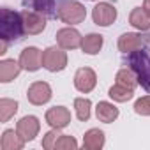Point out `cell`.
I'll return each instance as SVG.
<instances>
[{
	"mask_svg": "<svg viewBox=\"0 0 150 150\" xmlns=\"http://www.w3.org/2000/svg\"><path fill=\"white\" fill-rule=\"evenodd\" d=\"M25 34L23 30V20L21 13H16L9 7H2V14H0V41H18Z\"/></svg>",
	"mask_w": 150,
	"mask_h": 150,
	"instance_id": "obj_1",
	"label": "cell"
},
{
	"mask_svg": "<svg viewBox=\"0 0 150 150\" xmlns=\"http://www.w3.org/2000/svg\"><path fill=\"white\" fill-rule=\"evenodd\" d=\"M127 64H129V69L136 74L138 83L146 92H150V55L143 50H138L134 53H129Z\"/></svg>",
	"mask_w": 150,
	"mask_h": 150,
	"instance_id": "obj_2",
	"label": "cell"
},
{
	"mask_svg": "<svg viewBox=\"0 0 150 150\" xmlns=\"http://www.w3.org/2000/svg\"><path fill=\"white\" fill-rule=\"evenodd\" d=\"M57 18L67 25H78L85 21L87 9L83 4L76 2V0H65L57 7Z\"/></svg>",
	"mask_w": 150,
	"mask_h": 150,
	"instance_id": "obj_3",
	"label": "cell"
},
{
	"mask_svg": "<svg viewBox=\"0 0 150 150\" xmlns=\"http://www.w3.org/2000/svg\"><path fill=\"white\" fill-rule=\"evenodd\" d=\"M67 65V53L64 48L50 46L42 51V67L50 72H60Z\"/></svg>",
	"mask_w": 150,
	"mask_h": 150,
	"instance_id": "obj_4",
	"label": "cell"
},
{
	"mask_svg": "<svg viewBox=\"0 0 150 150\" xmlns=\"http://www.w3.org/2000/svg\"><path fill=\"white\" fill-rule=\"evenodd\" d=\"M21 20H23V30L28 35H37L46 28V14L39 11L25 9L21 11Z\"/></svg>",
	"mask_w": 150,
	"mask_h": 150,
	"instance_id": "obj_5",
	"label": "cell"
},
{
	"mask_svg": "<svg viewBox=\"0 0 150 150\" xmlns=\"http://www.w3.org/2000/svg\"><path fill=\"white\" fill-rule=\"evenodd\" d=\"M97 85V74L90 67H80L74 74V87L81 94H88Z\"/></svg>",
	"mask_w": 150,
	"mask_h": 150,
	"instance_id": "obj_6",
	"label": "cell"
},
{
	"mask_svg": "<svg viewBox=\"0 0 150 150\" xmlns=\"http://www.w3.org/2000/svg\"><path fill=\"white\" fill-rule=\"evenodd\" d=\"M53 92H51V87L50 83L46 81H34L28 90H27V99L28 103H32L34 106H42L46 103H50Z\"/></svg>",
	"mask_w": 150,
	"mask_h": 150,
	"instance_id": "obj_7",
	"label": "cell"
},
{
	"mask_svg": "<svg viewBox=\"0 0 150 150\" xmlns=\"http://www.w3.org/2000/svg\"><path fill=\"white\" fill-rule=\"evenodd\" d=\"M117 9L115 6L108 4V2H99L94 9H92V20L96 25L99 27H110L111 23H115L117 20Z\"/></svg>",
	"mask_w": 150,
	"mask_h": 150,
	"instance_id": "obj_8",
	"label": "cell"
},
{
	"mask_svg": "<svg viewBox=\"0 0 150 150\" xmlns=\"http://www.w3.org/2000/svg\"><path fill=\"white\" fill-rule=\"evenodd\" d=\"M18 62H20L21 69H25L28 72H35L42 67V51L37 50L35 46H28L21 51Z\"/></svg>",
	"mask_w": 150,
	"mask_h": 150,
	"instance_id": "obj_9",
	"label": "cell"
},
{
	"mask_svg": "<svg viewBox=\"0 0 150 150\" xmlns=\"http://www.w3.org/2000/svg\"><path fill=\"white\" fill-rule=\"evenodd\" d=\"M81 41H83L81 34L72 27H65L57 32V44L64 50H76L81 46Z\"/></svg>",
	"mask_w": 150,
	"mask_h": 150,
	"instance_id": "obj_10",
	"label": "cell"
},
{
	"mask_svg": "<svg viewBox=\"0 0 150 150\" xmlns=\"http://www.w3.org/2000/svg\"><path fill=\"white\" fill-rule=\"evenodd\" d=\"M46 122L53 129H64L71 124V111L65 106H53L46 111Z\"/></svg>",
	"mask_w": 150,
	"mask_h": 150,
	"instance_id": "obj_11",
	"label": "cell"
},
{
	"mask_svg": "<svg viewBox=\"0 0 150 150\" xmlns=\"http://www.w3.org/2000/svg\"><path fill=\"white\" fill-rule=\"evenodd\" d=\"M39 129H41V122L34 115H27V117L20 118L16 124V131L25 141H32L39 134Z\"/></svg>",
	"mask_w": 150,
	"mask_h": 150,
	"instance_id": "obj_12",
	"label": "cell"
},
{
	"mask_svg": "<svg viewBox=\"0 0 150 150\" xmlns=\"http://www.w3.org/2000/svg\"><path fill=\"white\" fill-rule=\"evenodd\" d=\"M141 44H143L141 35L134 34V32H127V34H122L118 37V50L122 53H127V55L141 50Z\"/></svg>",
	"mask_w": 150,
	"mask_h": 150,
	"instance_id": "obj_13",
	"label": "cell"
},
{
	"mask_svg": "<svg viewBox=\"0 0 150 150\" xmlns=\"http://www.w3.org/2000/svg\"><path fill=\"white\" fill-rule=\"evenodd\" d=\"M20 72H21V65L14 58H4L0 62V81L2 83L13 81L14 78H18Z\"/></svg>",
	"mask_w": 150,
	"mask_h": 150,
	"instance_id": "obj_14",
	"label": "cell"
},
{
	"mask_svg": "<svg viewBox=\"0 0 150 150\" xmlns=\"http://www.w3.org/2000/svg\"><path fill=\"white\" fill-rule=\"evenodd\" d=\"M25 139L18 134V131L14 129H7L4 131L2 138H0V148L2 150H21L25 146Z\"/></svg>",
	"mask_w": 150,
	"mask_h": 150,
	"instance_id": "obj_15",
	"label": "cell"
},
{
	"mask_svg": "<svg viewBox=\"0 0 150 150\" xmlns=\"http://www.w3.org/2000/svg\"><path fill=\"white\" fill-rule=\"evenodd\" d=\"M96 115H97V118H99L101 122H104V124H111V122H115V120L118 118L120 111H118V108H117L113 103L101 101V103L96 106Z\"/></svg>",
	"mask_w": 150,
	"mask_h": 150,
	"instance_id": "obj_16",
	"label": "cell"
},
{
	"mask_svg": "<svg viewBox=\"0 0 150 150\" xmlns=\"http://www.w3.org/2000/svg\"><path fill=\"white\" fill-rule=\"evenodd\" d=\"M129 23L139 32L150 30V14L143 7H134L129 14Z\"/></svg>",
	"mask_w": 150,
	"mask_h": 150,
	"instance_id": "obj_17",
	"label": "cell"
},
{
	"mask_svg": "<svg viewBox=\"0 0 150 150\" xmlns=\"http://www.w3.org/2000/svg\"><path fill=\"white\" fill-rule=\"evenodd\" d=\"M104 132L101 129H88L83 136V146L87 150H101L104 146Z\"/></svg>",
	"mask_w": 150,
	"mask_h": 150,
	"instance_id": "obj_18",
	"label": "cell"
},
{
	"mask_svg": "<svg viewBox=\"0 0 150 150\" xmlns=\"http://www.w3.org/2000/svg\"><path fill=\"white\" fill-rule=\"evenodd\" d=\"M103 44H104V39H103L101 34H88L81 41V50L87 55H97L101 51Z\"/></svg>",
	"mask_w": 150,
	"mask_h": 150,
	"instance_id": "obj_19",
	"label": "cell"
},
{
	"mask_svg": "<svg viewBox=\"0 0 150 150\" xmlns=\"http://www.w3.org/2000/svg\"><path fill=\"white\" fill-rule=\"evenodd\" d=\"M16 113H18V103L16 101L7 99V97L0 99V122L2 124L9 122Z\"/></svg>",
	"mask_w": 150,
	"mask_h": 150,
	"instance_id": "obj_20",
	"label": "cell"
},
{
	"mask_svg": "<svg viewBox=\"0 0 150 150\" xmlns=\"http://www.w3.org/2000/svg\"><path fill=\"white\" fill-rule=\"evenodd\" d=\"M74 110H76V117L81 122H87L92 113V101L87 97H76L74 99Z\"/></svg>",
	"mask_w": 150,
	"mask_h": 150,
	"instance_id": "obj_21",
	"label": "cell"
},
{
	"mask_svg": "<svg viewBox=\"0 0 150 150\" xmlns=\"http://www.w3.org/2000/svg\"><path fill=\"white\" fill-rule=\"evenodd\" d=\"M108 96H110L113 101H117V103H127V101H131V99L134 97V90L115 83V85L108 90Z\"/></svg>",
	"mask_w": 150,
	"mask_h": 150,
	"instance_id": "obj_22",
	"label": "cell"
},
{
	"mask_svg": "<svg viewBox=\"0 0 150 150\" xmlns=\"http://www.w3.org/2000/svg\"><path fill=\"white\" fill-rule=\"evenodd\" d=\"M115 80H117V83H118V85L127 87V88H132V90H134V88H136V85H138V78H136V74H134L129 67L120 69V71L117 72Z\"/></svg>",
	"mask_w": 150,
	"mask_h": 150,
	"instance_id": "obj_23",
	"label": "cell"
},
{
	"mask_svg": "<svg viewBox=\"0 0 150 150\" xmlns=\"http://www.w3.org/2000/svg\"><path fill=\"white\" fill-rule=\"evenodd\" d=\"M53 148H55V150H74V148H78V141L74 139L72 136L60 134Z\"/></svg>",
	"mask_w": 150,
	"mask_h": 150,
	"instance_id": "obj_24",
	"label": "cell"
},
{
	"mask_svg": "<svg viewBox=\"0 0 150 150\" xmlns=\"http://www.w3.org/2000/svg\"><path fill=\"white\" fill-rule=\"evenodd\" d=\"M134 111L138 115L150 117V96H143L134 103Z\"/></svg>",
	"mask_w": 150,
	"mask_h": 150,
	"instance_id": "obj_25",
	"label": "cell"
},
{
	"mask_svg": "<svg viewBox=\"0 0 150 150\" xmlns=\"http://www.w3.org/2000/svg\"><path fill=\"white\" fill-rule=\"evenodd\" d=\"M34 9L39 13H44L46 16L53 14V0H32Z\"/></svg>",
	"mask_w": 150,
	"mask_h": 150,
	"instance_id": "obj_26",
	"label": "cell"
},
{
	"mask_svg": "<svg viewBox=\"0 0 150 150\" xmlns=\"http://www.w3.org/2000/svg\"><path fill=\"white\" fill-rule=\"evenodd\" d=\"M60 129H53L51 127V131L44 136V139H42V148H46V150H51L53 146H55V143H57V139H58V136H60V132H58Z\"/></svg>",
	"mask_w": 150,
	"mask_h": 150,
	"instance_id": "obj_27",
	"label": "cell"
},
{
	"mask_svg": "<svg viewBox=\"0 0 150 150\" xmlns=\"http://www.w3.org/2000/svg\"><path fill=\"white\" fill-rule=\"evenodd\" d=\"M143 9L150 14V0H145V2H143Z\"/></svg>",
	"mask_w": 150,
	"mask_h": 150,
	"instance_id": "obj_28",
	"label": "cell"
},
{
	"mask_svg": "<svg viewBox=\"0 0 150 150\" xmlns=\"http://www.w3.org/2000/svg\"><path fill=\"white\" fill-rule=\"evenodd\" d=\"M148 37H150V35H148Z\"/></svg>",
	"mask_w": 150,
	"mask_h": 150,
	"instance_id": "obj_29",
	"label": "cell"
}]
</instances>
